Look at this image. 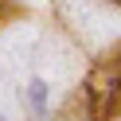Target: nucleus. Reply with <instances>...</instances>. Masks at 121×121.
<instances>
[{
	"label": "nucleus",
	"instance_id": "f257e3e1",
	"mask_svg": "<svg viewBox=\"0 0 121 121\" xmlns=\"http://www.w3.org/2000/svg\"><path fill=\"white\" fill-rule=\"evenodd\" d=\"M43 102H47V86L43 82H31V109H43Z\"/></svg>",
	"mask_w": 121,
	"mask_h": 121
}]
</instances>
